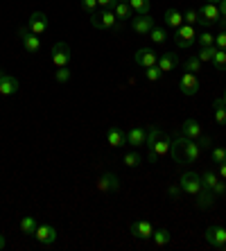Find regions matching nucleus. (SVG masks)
I'll use <instances>...</instances> for the list:
<instances>
[{
  "label": "nucleus",
  "instance_id": "obj_1",
  "mask_svg": "<svg viewBox=\"0 0 226 251\" xmlns=\"http://www.w3.org/2000/svg\"><path fill=\"white\" fill-rule=\"evenodd\" d=\"M170 154L172 159L177 161L179 166H184V163H197V161L202 159V145L192 138H185V136L179 134L174 141H172V147H170Z\"/></svg>",
  "mask_w": 226,
  "mask_h": 251
},
{
  "label": "nucleus",
  "instance_id": "obj_2",
  "mask_svg": "<svg viewBox=\"0 0 226 251\" xmlns=\"http://www.w3.org/2000/svg\"><path fill=\"white\" fill-rule=\"evenodd\" d=\"M147 147H149V161H152V163H156V161H161L163 156H167V154H170L172 138H170V136H165V134H161L156 141H152Z\"/></svg>",
  "mask_w": 226,
  "mask_h": 251
},
{
  "label": "nucleus",
  "instance_id": "obj_3",
  "mask_svg": "<svg viewBox=\"0 0 226 251\" xmlns=\"http://www.w3.org/2000/svg\"><path fill=\"white\" fill-rule=\"evenodd\" d=\"M179 186H181V190H184L185 195L197 197L199 192H202V188H204V181H202L199 174H195V172H184L181 179H179Z\"/></svg>",
  "mask_w": 226,
  "mask_h": 251
},
{
  "label": "nucleus",
  "instance_id": "obj_4",
  "mask_svg": "<svg viewBox=\"0 0 226 251\" xmlns=\"http://www.w3.org/2000/svg\"><path fill=\"white\" fill-rule=\"evenodd\" d=\"M174 41H177L179 48H190V45L197 41V30L192 27V25L184 23L181 27L174 30Z\"/></svg>",
  "mask_w": 226,
  "mask_h": 251
},
{
  "label": "nucleus",
  "instance_id": "obj_5",
  "mask_svg": "<svg viewBox=\"0 0 226 251\" xmlns=\"http://www.w3.org/2000/svg\"><path fill=\"white\" fill-rule=\"evenodd\" d=\"M95 188L102 192V195H111V192H118L120 190V179L113 172H104L102 177L95 181Z\"/></svg>",
  "mask_w": 226,
  "mask_h": 251
},
{
  "label": "nucleus",
  "instance_id": "obj_6",
  "mask_svg": "<svg viewBox=\"0 0 226 251\" xmlns=\"http://www.w3.org/2000/svg\"><path fill=\"white\" fill-rule=\"evenodd\" d=\"M19 37H21V41H23L25 50H27L30 55H37L39 50H41V39H39V34L30 32V27H27V25L19 27Z\"/></svg>",
  "mask_w": 226,
  "mask_h": 251
},
{
  "label": "nucleus",
  "instance_id": "obj_7",
  "mask_svg": "<svg viewBox=\"0 0 226 251\" xmlns=\"http://www.w3.org/2000/svg\"><path fill=\"white\" fill-rule=\"evenodd\" d=\"M197 14H199V23L202 25H215V23H220V19H222L220 7L213 5V2L202 5L199 9H197Z\"/></svg>",
  "mask_w": 226,
  "mask_h": 251
},
{
  "label": "nucleus",
  "instance_id": "obj_8",
  "mask_svg": "<svg viewBox=\"0 0 226 251\" xmlns=\"http://www.w3.org/2000/svg\"><path fill=\"white\" fill-rule=\"evenodd\" d=\"M179 88H181L184 95L190 98V95H197V93L202 91V82H199V77L195 73H184L181 80H179Z\"/></svg>",
  "mask_w": 226,
  "mask_h": 251
},
{
  "label": "nucleus",
  "instance_id": "obj_9",
  "mask_svg": "<svg viewBox=\"0 0 226 251\" xmlns=\"http://www.w3.org/2000/svg\"><path fill=\"white\" fill-rule=\"evenodd\" d=\"M98 21H100V30L102 32H120V21L113 14V9H102L98 12Z\"/></svg>",
  "mask_w": 226,
  "mask_h": 251
},
{
  "label": "nucleus",
  "instance_id": "obj_10",
  "mask_svg": "<svg viewBox=\"0 0 226 251\" xmlns=\"http://www.w3.org/2000/svg\"><path fill=\"white\" fill-rule=\"evenodd\" d=\"M206 242L213 249H222V247L226 245V229L224 227H217V224H213V227H208L206 229Z\"/></svg>",
  "mask_w": 226,
  "mask_h": 251
},
{
  "label": "nucleus",
  "instance_id": "obj_11",
  "mask_svg": "<svg viewBox=\"0 0 226 251\" xmlns=\"http://www.w3.org/2000/svg\"><path fill=\"white\" fill-rule=\"evenodd\" d=\"M68 62H70V45L63 41L55 43L52 45V63L57 68H62V66H68Z\"/></svg>",
  "mask_w": 226,
  "mask_h": 251
},
{
  "label": "nucleus",
  "instance_id": "obj_12",
  "mask_svg": "<svg viewBox=\"0 0 226 251\" xmlns=\"http://www.w3.org/2000/svg\"><path fill=\"white\" fill-rule=\"evenodd\" d=\"M131 27H134L136 34L145 37V34H149V32L156 27V25H154L152 14H143V16H136V19H131Z\"/></svg>",
  "mask_w": 226,
  "mask_h": 251
},
{
  "label": "nucleus",
  "instance_id": "obj_13",
  "mask_svg": "<svg viewBox=\"0 0 226 251\" xmlns=\"http://www.w3.org/2000/svg\"><path fill=\"white\" fill-rule=\"evenodd\" d=\"M27 27H30V32H34V34L41 37L43 32H48L50 21H48V16H45L43 12H34L30 16V21H27Z\"/></svg>",
  "mask_w": 226,
  "mask_h": 251
},
{
  "label": "nucleus",
  "instance_id": "obj_14",
  "mask_svg": "<svg viewBox=\"0 0 226 251\" xmlns=\"http://www.w3.org/2000/svg\"><path fill=\"white\" fill-rule=\"evenodd\" d=\"M57 235H59V233H57V229L52 227V224H39L37 231H34V238H37L41 245H52L57 240Z\"/></svg>",
  "mask_w": 226,
  "mask_h": 251
},
{
  "label": "nucleus",
  "instance_id": "obj_15",
  "mask_svg": "<svg viewBox=\"0 0 226 251\" xmlns=\"http://www.w3.org/2000/svg\"><path fill=\"white\" fill-rule=\"evenodd\" d=\"M134 62L138 63L141 68H149V66H156V62H159V55H156L152 48H141L134 55Z\"/></svg>",
  "mask_w": 226,
  "mask_h": 251
},
{
  "label": "nucleus",
  "instance_id": "obj_16",
  "mask_svg": "<svg viewBox=\"0 0 226 251\" xmlns=\"http://www.w3.org/2000/svg\"><path fill=\"white\" fill-rule=\"evenodd\" d=\"M154 227L147 220H134L131 222V235H136L138 240H152Z\"/></svg>",
  "mask_w": 226,
  "mask_h": 251
},
{
  "label": "nucleus",
  "instance_id": "obj_17",
  "mask_svg": "<svg viewBox=\"0 0 226 251\" xmlns=\"http://www.w3.org/2000/svg\"><path fill=\"white\" fill-rule=\"evenodd\" d=\"M127 143L131 147H147V129L134 127L127 131Z\"/></svg>",
  "mask_w": 226,
  "mask_h": 251
},
{
  "label": "nucleus",
  "instance_id": "obj_18",
  "mask_svg": "<svg viewBox=\"0 0 226 251\" xmlns=\"http://www.w3.org/2000/svg\"><path fill=\"white\" fill-rule=\"evenodd\" d=\"M19 80L14 77V75H7L5 73V77L0 80V95L2 98H9V95H14V93L19 91Z\"/></svg>",
  "mask_w": 226,
  "mask_h": 251
},
{
  "label": "nucleus",
  "instance_id": "obj_19",
  "mask_svg": "<svg viewBox=\"0 0 226 251\" xmlns=\"http://www.w3.org/2000/svg\"><path fill=\"white\" fill-rule=\"evenodd\" d=\"M202 134H204V129H202V125L197 123V120H185V123L181 125V136H185V138L197 141Z\"/></svg>",
  "mask_w": 226,
  "mask_h": 251
},
{
  "label": "nucleus",
  "instance_id": "obj_20",
  "mask_svg": "<svg viewBox=\"0 0 226 251\" xmlns=\"http://www.w3.org/2000/svg\"><path fill=\"white\" fill-rule=\"evenodd\" d=\"M106 143H109L111 147H124L127 145V134H124L123 129L111 127L109 131H106Z\"/></svg>",
  "mask_w": 226,
  "mask_h": 251
},
{
  "label": "nucleus",
  "instance_id": "obj_21",
  "mask_svg": "<svg viewBox=\"0 0 226 251\" xmlns=\"http://www.w3.org/2000/svg\"><path fill=\"white\" fill-rule=\"evenodd\" d=\"M156 66L163 70V73H172L174 68L179 66V57L174 55V52H165V55L159 57V62H156Z\"/></svg>",
  "mask_w": 226,
  "mask_h": 251
},
{
  "label": "nucleus",
  "instance_id": "obj_22",
  "mask_svg": "<svg viewBox=\"0 0 226 251\" xmlns=\"http://www.w3.org/2000/svg\"><path fill=\"white\" fill-rule=\"evenodd\" d=\"M213 204H215V192L210 188H206V186H204L202 192L197 195V206H199V209H210Z\"/></svg>",
  "mask_w": 226,
  "mask_h": 251
},
{
  "label": "nucleus",
  "instance_id": "obj_23",
  "mask_svg": "<svg viewBox=\"0 0 226 251\" xmlns=\"http://www.w3.org/2000/svg\"><path fill=\"white\" fill-rule=\"evenodd\" d=\"M165 25L172 27V30L181 27V25H184V14L179 12V9H167V12H165Z\"/></svg>",
  "mask_w": 226,
  "mask_h": 251
},
{
  "label": "nucleus",
  "instance_id": "obj_24",
  "mask_svg": "<svg viewBox=\"0 0 226 251\" xmlns=\"http://www.w3.org/2000/svg\"><path fill=\"white\" fill-rule=\"evenodd\" d=\"M113 14L118 16V21H129L131 19V7L127 0H118V5L113 7Z\"/></svg>",
  "mask_w": 226,
  "mask_h": 251
},
{
  "label": "nucleus",
  "instance_id": "obj_25",
  "mask_svg": "<svg viewBox=\"0 0 226 251\" xmlns=\"http://www.w3.org/2000/svg\"><path fill=\"white\" fill-rule=\"evenodd\" d=\"M213 111H215V123L224 127L226 125V105L222 102V98H217L213 102Z\"/></svg>",
  "mask_w": 226,
  "mask_h": 251
},
{
  "label": "nucleus",
  "instance_id": "obj_26",
  "mask_svg": "<svg viewBox=\"0 0 226 251\" xmlns=\"http://www.w3.org/2000/svg\"><path fill=\"white\" fill-rule=\"evenodd\" d=\"M152 240H154V245L156 247H165L167 242H170V231H167V229H154Z\"/></svg>",
  "mask_w": 226,
  "mask_h": 251
},
{
  "label": "nucleus",
  "instance_id": "obj_27",
  "mask_svg": "<svg viewBox=\"0 0 226 251\" xmlns=\"http://www.w3.org/2000/svg\"><path fill=\"white\" fill-rule=\"evenodd\" d=\"M215 66V70L217 73H224L226 70V50H220L217 48V52H215V57H213V62H210Z\"/></svg>",
  "mask_w": 226,
  "mask_h": 251
},
{
  "label": "nucleus",
  "instance_id": "obj_28",
  "mask_svg": "<svg viewBox=\"0 0 226 251\" xmlns=\"http://www.w3.org/2000/svg\"><path fill=\"white\" fill-rule=\"evenodd\" d=\"M129 7L134 9L138 16H143V14H149V0H127Z\"/></svg>",
  "mask_w": 226,
  "mask_h": 251
},
{
  "label": "nucleus",
  "instance_id": "obj_29",
  "mask_svg": "<svg viewBox=\"0 0 226 251\" xmlns=\"http://www.w3.org/2000/svg\"><path fill=\"white\" fill-rule=\"evenodd\" d=\"M37 227H39L37 217H23V220H21V231L27 233V235H34Z\"/></svg>",
  "mask_w": 226,
  "mask_h": 251
},
{
  "label": "nucleus",
  "instance_id": "obj_30",
  "mask_svg": "<svg viewBox=\"0 0 226 251\" xmlns=\"http://www.w3.org/2000/svg\"><path fill=\"white\" fill-rule=\"evenodd\" d=\"M202 181H204V186H206V188L213 190L215 184L220 181V174H217V172H213V170H206V172L202 174Z\"/></svg>",
  "mask_w": 226,
  "mask_h": 251
},
{
  "label": "nucleus",
  "instance_id": "obj_31",
  "mask_svg": "<svg viewBox=\"0 0 226 251\" xmlns=\"http://www.w3.org/2000/svg\"><path fill=\"white\" fill-rule=\"evenodd\" d=\"M184 70L185 73H199L202 70V62H199V57H190V59H185V63H184Z\"/></svg>",
  "mask_w": 226,
  "mask_h": 251
},
{
  "label": "nucleus",
  "instance_id": "obj_32",
  "mask_svg": "<svg viewBox=\"0 0 226 251\" xmlns=\"http://www.w3.org/2000/svg\"><path fill=\"white\" fill-rule=\"evenodd\" d=\"M215 52H217V45H206V48H202L199 50V62H213V57H215Z\"/></svg>",
  "mask_w": 226,
  "mask_h": 251
},
{
  "label": "nucleus",
  "instance_id": "obj_33",
  "mask_svg": "<svg viewBox=\"0 0 226 251\" xmlns=\"http://www.w3.org/2000/svg\"><path fill=\"white\" fill-rule=\"evenodd\" d=\"M123 161H124V166L127 167H138L141 166V154L138 152H127Z\"/></svg>",
  "mask_w": 226,
  "mask_h": 251
},
{
  "label": "nucleus",
  "instance_id": "obj_34",
  "mask_svg": "<svg viewBox=\"0 0 226 251\" xmlns=\"http://www.w3.org/2000/svg\"><path fill=\"white\" fill-rule=\"evenodd\" d=\"M145 77L149 82H159L161 77H163V70H161L159 66H149V68H145Z\"/></svg>",
  "mask_w": 226,
  "mask_h": 251
},
{
  "label": "nucleus",
  "instance_id": "obj_35",
  "mask_svg": "<svg viewBox=\"0 0 226 251\" xmlns=\"http://www.w3.org/2000/svg\"><path fill=\"white\" fill-rule=\"evenodd\" d=\"M149 39H152L154 43H159V45H161V43H165V39H167V32H165L163 27H154V30L149 32Z\"/></svg>",
  "mask_w": 226,
  "mask_h": 251
},
{
  "label": "nucleus",
  "instance_id": "obj_36",
  "mask_svg": "<svg viewBox=\"0 0 226 251\" xmlns=\"http://www.w3.org/2000/svg\"><path fill=\"white\" fill-rule=\"evenodd\" d=\"M55 80L59 82V84H66V82H70V68H68V66L57 68V73H55Z\"/></svg>",
  "mask_w": 226,
  "mask_h": 251
},
{
  "label": "nucleus",
  "instance_id": "obj_37",
  "mask_svg": "<svg viewBox=\"0 0 226 251\" xmlns=\"http://www.w3.org/2000/svg\"><path fill=\"white\" fill-rule=\"evenodd\" d=\"M210 159H213V163H224L226 161V147H215L213 152H210Z\"/></svg>",
  "mask_w": 226,
  "mask_h": 251
},
{
  "label": "nucleus",
  "instance_id": "obj_38",
  "mask_svg": "<svg viewBox=\"0 0 226 251\" xmlns=\"http://www.w3.org/2000/svg\"><path fill=\"white\" fill-rule=\"evenodd\" d=\"M197 41H199L202 48H206V45H215V37L210 34V32H202V34H197Z\"/></svg>",
  "mask_w": 226,
  "mask_h": 251
},
{
  "label": "nucleus",
  "instance_id": "obj_39",
  "mask_svg": "<svg viewBox=\"0 0 226 251\" xmlns=\"http://www.w3.org/2000/svg\"><path fill=\"white\" fill-rule=\"evenodd\" d=\"M184 23H188V25L199 23V14H197V9H188V12L184 14Z\"/></svg>",
  "mask_w": 226,
  "mask_h": 251
},
{
  "label": "nucleus",
  "instance_id": "obj_40",
  "mask_svg": "<svg viewBox=\"0 0 226 251\" xmlns=\"http://www.w3.org/2000/svg\"><path fill=\"white\" fill-rule=\"evenodd\" d=\"M98 0H82V9H84L86 14H93V12H98Z\"/></svg>",
  "mask_w": 226,
  "mask_h": 251
},
{
  "label": "nucleus",
  "instance_id": "obj_41",
  "mask_svg": "<svg viewBox=\"0 0 226 251\" xmlns=\"http://www.w3.org/2000/svg\"><path fill=\"white\" fill-rule=\"evenodd\" d=\"M215 45L220 50H226V30H222L217 37H215Z\"/></svg>",
  "mask_w": 226,
  "mask_h": 251
},
{
  "label": "nucleus",
  "instance_id": "obj_42",
  "mask_svg": "<svg viewBox=\"0 0 226 251\" xmlns=\"http://www.w3.org/2000/svg\"><path fill=\"white\" fill-rule=\"evenodd\" d=\"M213 192H215V197H224L226 195V184H222V179L217 181V184H215Z\"/></svg>",
  "mask_w": 226,
  "mask_h": 251
},
{
  "label": "nucleus",
  "instance_id": "obj_43",
  "mask_svg": "<svg viewBox=\"0 0 226 251\" xmlns=\"http://www.w3.org/2000/svg\"><path fill=\"white\" fill-rule=\"evenodd\" d=\"M181 192H184V190H181V186H170V188H167V195H170L172 199H179V197H181Z\"/></svg>",
  "mask_w": 226,
  "mask_h": 251
},
{
  "label": "nucleus",
  "instance_id": "obj_44",
  "mask_svg": "<svg viewBox=\"0 0 226 251\" xmlns=\"http://www.w3.org/2000/svg\"><path fill=\"white\" fill-rule=\"evenodd\" d=\"M197 143H199V145H202V149H204V152H206L208 147H210V136L202 134V136H199V138H197Z\"/></svg>",
  "mask_w": 226,
  "mask_h": 251
},
{
  "label": "nucleus",
  "instance_id": "obj_45",
  "mask_svg": "<svg viewBox=\"0 0 226 251\" xmlns=\"http://www.w3.org/2000/svg\"><path fill=\"white\" fill-rule=\"evenodd\" d=\"M98 5L102 7V9H113V7L118 5V0H98Z\"/></svg>",
  "mask_w": 226,
  "mask_h": 251
},
{
  "label": "nucleus",
  "instance_id": "obj_46",
  "mask_svg": "<svg viewBox=\"0 0 226 251\" xmlns=\"http://www.w3.org/2000/svg\"><path fill=\"white\" fill-rule=\"evenodd\" d=\"M217 174H220V179H226V161L217 166Z\"/></svg>",
  "mask_w": 226,
  "mask_h": 251
},
{
  "label": "nucleus",
  "instance_id": "obj_47",
  "mask_svg": "<svg viewBox=\"0 0 226 251\" xmlns=\"http://www.w3.org/2000/svg\"><path fill=\"white\" fill-rule=\"evenodd\" d=\"M217 7H220V14H222V16H224V19H226V0H222V2H220V5H217Z\"/></svg>",
  "mask_w": 226,
  "mask_h": 251
},
{
  "label": "nucleus",
  "instance_id": "obj_48",
  "mask_svg": "<svg viewBox=\"0 0 226 251\" xmlns=\"http://www.w3.org/2000/svg\"><path fill=\"white\" fill-rule=\"evenodd\" d=\"M5 249V235H0V251Z\"/></svg>",
  "mask_w": 226,
  "mask_h": 251
},
{
  "label": "nucleus",
  "instance_id": "obj_49",
  "mask_svg": "<svg viewBox=\"0 0 226 251\" xmlns=\"http://www.w3.org/2000/svg\"><path fill=\"white\" fill-rule=\"evenodd\" d=\"M220 25H222V30H226V19H224V16L220 19Z\"/></svg>",
  "mask_w": 226,
  "mask_h": 251
},
{
  "label": "nucleus",
  "instance_id": "obj_50",
  "mask_svg": "<svg viewBox=\"0 0 226 251\" xmlns=\"http://www.w3.org/2000/svg\"><path fill=\"white\" fill-rule=\"evenodd\" d=\"M208 2H213V5H220L222 0H208Z\"/></svg>",
  "mask_w": 226,
  "mask_h": 251
},
{
  "label": "nucleus",
  "instance_id": "obj_51",
  "mask_svg": "<svg viewBox=\"0 0 226 251\" xmlns=\"http://www.w3.org/2000/svg\"><path fill=\"white\" fill-rule=\"evenodd\" d=\"M222 102H224V105H226V91H224V95H222Z\"/></svg>",
  "mask_w": 226,
  "mask_h": 251
},
{
  "label": "nucleus",
  "instance_id": "obj_52",
  "mask_svg": "<svg viewBox=\"0 0 226 251\" xmlns=\"http://www.w3.org/2000/svg\"><path fill=\"white\" fill-rule=\"evenodd\" d=\"M2 77H5V73H2V70H0V80H2Z\"/></svg>",
  "mask_w": 226,
  "mask_h": 251
},
{
  "label": "nucleus",
  "instance_id": "obj_53",
  "mask_svg": "<svg viewBox=\"0 0 226 251\" xmlns=\"http://www.w3.org/2000/svg\"><path fill=\"white\" fill-rule=\"evenodd\" d=\"M222 251H226V245H224V247H222Z\"/></svg>",
  "mask_w": 226,
  "mask_h": 251
}]
</instances>
